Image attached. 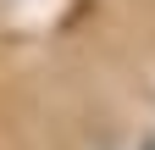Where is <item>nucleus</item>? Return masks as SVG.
Wrapping results in <instances>:
<instances>
[{
	"mask_svg": "<svg viewBox=\"0 0 155 150\" xmlns=\"http://www.w3.org/2000/svg\"><path fill=\"white\" fill-rule=\"evenodd\" d=\"M139 150H155V139H144V145H139Z\"/></svg>",
	"mask_w": 155,
	"mask_h": 150,
	"instance_id": "nucleus-1",
	"label": "nucleus"
}]
</instances>
